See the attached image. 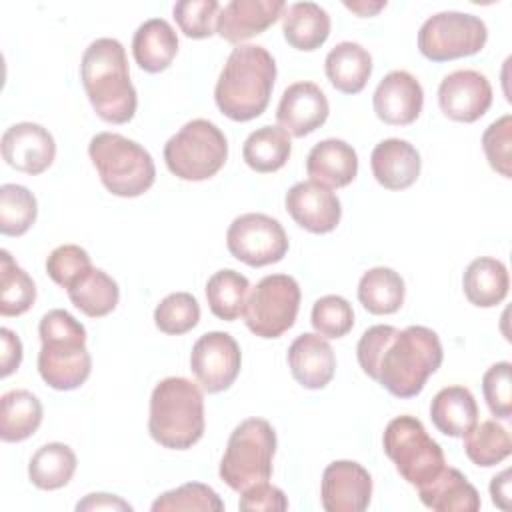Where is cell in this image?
Masks as SVG:
<instances>
[{"mask_svg": "<svg viewBox=\"0 0 512 512\" xmlns=\"http://www.w3.org/2000/svg\"><path fill=\"white\" fill-rule=\"evenodd\" d=\"M240 366V346L228 332H206L192 346L190 370L208 394L228 390L238 378Z\"/></svg>", "mask_w": 512, "mask_h": 512, "instance_id": "4fadbf2b", "label": "cell"}, {"mask_svg": "<svg viewBox=\"0 0 512 512\" xmlns=\"http://www.w3.org/2000/svg\"><path fill=\"white\" fill-rule=\"evenodd\" d=\"M348 10H352L358 16H376L382 8H386V2H344Z\"/></svg>", "mask_w": 512, "mask_h": 512, "instance_id": "f907efd6", "label": "cell"}, {"mask_svg": "<svg viewBox=\"0 0 512 512\" xmlns=\"http://www.w3.org/2000/svg\"><path fill=\"white\" fill-rule=\"evenodd\" d=\"M490 496H492V502L500 510H508L510 508V470L508 468L492 478V482H490Z\"/></svg>", "mask_w": 512, "mask_h": 512, "instance_id": "681fc988", "label": "cell"}, {"mask_svg": "<svg viewBox=\"0 0 512 512\" xmlns=\"http://www.w3.org/2000/svg\"><path fill=\"white\" fill-rule=\"evenodd\" d=\"M226 246L236 260L252 268H262L286 256L288 236L276 218L262 212H248L236 216L228 226Z\"/></svg>", "mask_w": 512, "mask_h": 512, "instance_id": "7c38bea8", "label": "cell"}, {"mask_svg": "<svg viewBox=\"0 0 512 512\" xmlns=\"http://www.w3.org/2000/svg\"><path fill=\"white\" fill-rule=\"evenodd\" d=\"M276 432L264 418H246L230 434L220 460V478L236 492L266 482L272 476Z\"/></svg>", "mask_w": 512, "mask_h": 512, "instance_id": "52a82bcc", "label": "cell"}, {"mask_svg": "<svg viewBox=\"0 0 512 512\" xmlns=\"http://www.w3.org/2000/svg\"><path fill=\"white\" fill-rule=\"evenodd\" d=\"M356 356L362 372L392 396L414 398L440 368L444 352L432 328L398 330L390 324H376L360 336Z\"/></svg>", "mask_w": 512, "mask_h": 512, "instance_id": "6da1fadb", "label": "cell"}, {"mask_svg": "<svg viewBox=\"0 0 512 512\" xmlns=\"http://www.w3.org/2000/svg\"><path fill=\"white\" fill-rule=\"evenodd\" d=\"M306 174L326 188H344L358 174L356 150L340 138H326L308 152Z\"/></svg>", "mask_w": 512, "mask_h": 512, "instance_id": "603a6c76", "label": "cell"}, {"mask_svg": "<svg viewBox=\"0 0 512 512\" xmlns=\"http://www.w3.org/2000/svg\"><path fill=\"white\" fill-rule=\"evenodd\" d=\"M330 114L326 94L314 82H294L280 98L276 108L278 126L296 138H304L320 128Z\"/></svg>", "mask_w": 512, "mask_h": 512, "instance_id": "d6986e66", "label": "cell"}, {"mask_svg": "<svg viewBox=\"0 0 512 512\" xmlns=\"http://www.w3.org/2000/svg\"><path fill=\"white\" fill-rule=\"evenodd\" d=\"M42 402L28 390H10L0 398V438L22 442L42 424Z\"/></svg>", "mask_w": 512, "mask_h": 512, "instance_id": "f546056e", "label": "cell"}, {"mask_svg": "<svg viewBox=\"0 0 512 512\" xmlns=\"http://www.w3.org/2000/svg\"><path fill=\"white\" fill-rule=\"evenodd\" d=\"M404 280L402 276L386 266L370 268L358 282V300L370 314L384 316L394 314L404 304Z\"/></svg>", "mask_w": 512, "mask_h": 512, "instance_id": "4dcf8cb0", "label": "cell"}, {"mask_svg": "<svg viewBox=\"0 0 512 512\" xmlns=\"http://www.w3.org/2000/svg\"><path fill=\"white\" fill-rule=\"evenodd\" d=\"M288 366L292 378L300 386L320 390L334 378L336 356L324 336L318 332H304L288 348Z\"/></svg>", "mask_w": 512, "mask_h": 512, "instance_id": "44dd1931", "label": "cell"}, {"mask_svg": "<svg viewBox=\"0 0 512 512\" xmlns=\"http://www.w3.org/2000/svg\"><path fill=\"white\" fill-rule=\"evenodd\" d=\"M88 156L104 188L120 198L148 192L156 180L150 152L118 132H98L88 144Z\"/></svg>", "mask_w": 512, "mask_h": 512, "instance_id": "8992f818", "label": "cell"}, {"mask_svg": "<svg viewBox=\"0 0 512 512\" xmlns=\"http://www.w3.org/2000/svg\"><path fill=\"white\" fill-rule=\"evenodd\" d=\"M238 508L248 510V512H258V510L282 512L288 508V498L280 488L268 484V480H266V482L254 484V486L246 488L244 492H240Z\"/></svg>", "mask_w": 512, "mask_h": 512, "instance_id": "bcb514c9", "label": "cell"}, {"mask_svg": "<svg viewBox=\"0 0 512 512\" xmlns=\"http://www.w3.org/2000/svg\"><path fill=\"white\" fill-rule=\"evenodd\" d=\"M284 12V0H230L220 8L216 34L230 44L242 46L252 36L266 32Z\"/></svg>", "mask_w": 512, "mask_h": 512, "instance_id": "ffe728a7", "label": "cell"}, {"mask_svg": "<svg viewBox=\"0 0 512 512\" xmlns=\"http://www.w3.org/2000/svg\"><path fill=\"white\" fill-rule=\"evenodd\" d=\"M300 286L288 274L264 276L248 294L244 322L258 338H280L288 332L298 316Z\"/></svg>", "mask_w": 512, "mask_h": 512, "instance_id": "30bf717a", "label": "cell"}, {"mask_svg": "<svg viewBox=\"0 0 512 512\" xmlns=\"http://www.w3.org/2000/svg\"><path fill=\"white\" fill-rule=\"evenodd\" d=\"M90 268L94 266L88 252L76 244H62L54 248L46 258L48 276L64 290H68Z\"/></svg>", "mask_w": 512, "mask_h": 512, "instance_id": "7bdbcfd3", "label": "cell"}, {"mask_svg": "<svg viewBox=\"0 0 512 512\" xmlns=\"http://www.w3.org/2000/svg\"><path fill=\"white\" fill-rule=\"evenodd\" d=\"M292 154L290 134L280 126H260L250 132L242 146L244 162L260 174L280 170Z\"/></svg>", "mask_w": 512, "mask_h": 512, "instance_id": "1f68e13d", "label": "cell"}, {"mask_svg": "<svg viewBox=\"0 0 512 512\" xmlns=\"http://www.w3.org/2000/svg\"><path fill=\"white\" fill-rule=\"evenodd\" d=\"M80 78L86 96L108 124H126L138 108V94L130 82L126 50L116 38H96L82 54Z\"/></svg>", "mask_w": 512, "mask_h": 512, "instance_id": "7a4b0ae2", "label": "cell"}, {"mask_svg": "<svg viewBox=\"0 0 512 512\" xmlns=\"http://www.w3.org/2000/svg\"><path fill=\"white\" fill-rule=\"evenodd\" d=\"M66 292L70 302L88 318L108 316L120 300V288L116 280L100 268H90Z\"/></svg>", "mask_w": 512, "mask_h": 512, "instance_id": "d6a6232c", "label": "cell"}, {"mask_svg": "<svg viewBox=\"0 0 512 512\" xmlns=\"http://www.w3.org/2000/svg\"><path fill=\"white\" fill-rule=\"evenodd\" d=\"M438 106L446 118L472 124L492 106V86L478 70H454L438 86Z\"/></svg>", "mask_w": 512, "mask_h": 512, "instance_id": "5bb4252c", "label": "cell"}, {"mask_svg": "<svg viewBox=\"0 0 512 512\" xmlns=\"http://www.w3.org/2000/svg\"><path fill=\"white\" fill-rule=\"evenodd\" d=\"M0 342H2V354H0V376L6 378L12 372L18 370L22 362V342L16 332L10 328H0Z\"/></svg>", "mask_w": 512, "mask_h": 512, "instance_id": "7dc6e473", "label": "cell"}, {"mask_svg": "<svg viewBox=\"0 0 512 512\" xmlns=\"http://www.w3.org/2000/svg\"><path fill=\"white\" fill-rule=\"evenodd\" d=\"M382 446L398 474L416 488L430 482L446 466L440 444L428 436L418 418L408 414L396 416L388 422Z\"/></svg>", "mask_w": 512, "mask_h": 512, "instance_id": "9c48e42d", "label": "cell"}, {"mask_svg": "<svg viewBox=\"0 0 512 512\" xmlns=\"http://www.w3.org/2000/svg\"><path fill=\"white\" fill-rule=\"evenodd\" d=\"M488 40L482 18L468 12H438L418 32V50L432 62H448L478 54Z\"/></svg>", "mask_w": 512, "mask_h": 512, "instance_id": "8fae6325", "label": "cell"}, {"mask_svg": "<svg viewBox=\"0 0 512 512\" xmlns=\"http://www.w3.org/2000/svg\"><path fill=\"white\" fill-rule=\"evenodd\" d=\"M430 420L438 432L462 438L478 422V404L466 386L442 388L430 404Z\"/></svg>", "mask_w": 512, "mask_h": 512, "instance_id": "83f0119b", "label": "cell"}, {"mask_svg": "<svg viewBox=\"0 0 512 512\" xmlns=\"http://www.w3.org/2000/svg\"><path fill=\"white\" fill-rule=\"evenodd\" d=\"M372 498V476L354 460H336L322 472L320 500L326 512H362Z\"/></svg>", "mask_w": 512, "mask_h": 512, "instance_id": "9a60e30c", "label": "cell"}, {"mask_svg": "<svg viewBox=\"0 0 512 512\" xmlns=\"http://www.w3.org/2000/svg\"><path fill=\"white\" fill-rule=\"evenodd\" d=\"M132 54L144 72H164L178 54V36L164 18H150L136 28Z\"/></svg>", "mask_w": 512, "mask_h": 512, "instance_id": "d4e9b609", "label": "cell"}, {"mask_svg": "<svg viewBox=\"0 0 512 512\" xmlns=\"http://www.w3.org/2000/svg\"><path fill=\"white\" fill-rule=\"evenodd\" d=\"M0 148L2 158L10 168L30 176L48 170L56 158L54 136L36 122H18L6 128Z\"/></svg>", "mask_w": 512, "mask_h": 512, "instance_id": "2e32d148", "label": "cell"}, {"mask_svg": "<svg viewBox=\"0 0 512 512\" xmlns=\"http://www.w3.org/2000/svg\"><path fill=\"white\" fill-rule=\"evenodd\" d=\"M200 322V304L190 292H172L154 310V324L160 332L180 336Z\"/></svg>", "mask_w": 512, "mask_h": 512, "instance_id": "f35d334b", "label": "cell"}, {"mask_svg": "<svg viewBox=\"0 0 512 512\" xmlns=\"http://www.w3.org/2000/svg\"><path fill=\"white\" fill-rule=\"evenodd\" d=\"M482 148L492 170L512 178V116L504 114L494 120L482 134Z\"/></svg>", "mask_w": 512, "mask_h": 512, "instance_id": "ee69618b", "label": "cell"}, {"mask_svg": "<svg viewBox=\"0 0 512 512\" xmlns=\"http://www.w3.org/2000/svg\"><path fill=\"white\" fill-rule=\"evenodd\" d=\"M370 168L376 182L386 190H406L418 180L422 160L410 142L386 138L374 146Z\"/></svg>", "mask_w": 512, "mask_h": 512, "instance_id": "7402d4cb", "label": "cell"}, {"mask_svg": "<svg viewBox=\"0 0 512 512\" xmlns=\"http://www.w3.org/2000/svg\"><path fill=\"white\" fill-rule=\"evenodd\" d=\"M36 300V286L30 274L16 264L8 250L0 252V314L22 316Z\"/></svg>", "mask_w": 512, "mask_h": 512, "instance_id": "8d00e7d4", "label": "cell"}, {"mask_svg": "<svg viewBox=\"0 0 512 512\" xmlns=\"http://www.w3.org/2000/svg\"><path fill=\"white\" fill-rule=\"evenodd\" d=\"M250 294V282L244 274L224 268L214 272L206 282V300L210 312L226 322H234L244 314Z\"/></svg>", "mask_w": 512, "mask_h": 512, "instance_id": "e575fe53", "label": "cell"}, {"mask_svg": "<svg viewBox=\"0 0 512 512\" xmlns=\"http://www.w3.org/2000/svg\"><path fill=\"white\" fill-rule=\"evenodd\" d=\"M274 80L276 62L264 46H236L218 76L216 106L234 122L254 120L268 108Z\"/></svg>", "mask_w": 512, "mask_h": 512, "instance_id": "3957f363", "label": "cell"}, {"mask_svg": "<svg viewBox=\"0 0 512 512\" xmlns=\"http://www.w3.org/2000/svg\"><path fill=\"white\" fill-rule=\"evenodd\" d=\"M376 116L390 126L412 124L424 106L422 84L406 70L388 72L372 96Z\"/></svg>", "mask_w": 512, "mask_h": 512, "instance_id": "ac0fdd59", "label": "cell"}, {"mask_svg": "<svg viewBox=\"0 0 512 512\" xmlns=\"http://www.w3.org/2000/svg\"><path fill=\"white\" fill-rule=\"evenodd\" d=\"M310 322L320 336L342 338L354 326V310L346 298L328 294L314 302Z\"/></svg>", "mask_w": 512, "mask_h": 512, "instance_id": "60d3db41", "label": "cell"}, {"mask_svg": "<svg viewBox=\"0 0 512 512\" xmlns=\"http://www.w3.org/2000/svg\"><path fill=\"white\" fill-rule=\"evenodd\" d=\"M464 452L476 466L492 468L504 462L512 452V440L496 420L476 422L464 436Z\"/></svg>", "mask_w": 512, "mask_h": 512, "instance_id": "d590c367", "label": "cell"}, {"mask_svg": "<svg viewBox=\"0 0 512 512\" xmlns=\"http://www.w3.org/2000/svg\"><path fill=\"white\" fill-rule=\"evenodd\" d=\"M282 32L292 48L300 52H314L330 36V16L316 2H296L286 6Z\"/></svg>", "mask_w": 512, "mask_h": 512, "instance_id": "f1b7e54d", "label": "cell"}, {"mask_svg": "<svg viewBox=\"0 0 512 512\" xmlns=\"http://www.w3.org/2000/svg\"><path fill=\"white\" fill-rule=\"evenodd\" d=\"M76 454L68 444L48 442L28 462V478L40 490L64 488L76 472Z\"/></svg>", "mask_w": 512, "mask_h": 512, "instance_id": "836d02e7", "label": "cell"}, {"mask_svg": "<svg viewBox=\"0 0 512 512\" xmlns=\"http://www.w3.org/2000/svg\"><path fill=\"white\" fill-rule=\"evenodd\" d=\"M38 216L36 196L20 184L0 186V232L4 236L26 234Z\"/></svg>", "mask_w": 512, "mask_h": 512, "instance_id": "74e56055", "label": "cell"}, {"mask_svg": "<svg viewBox=\"0 0 512 512\" xmlns=\"http://www.w3.org/2000/svg\"><path fill=\"white\" fill-rule=\"evenodd\" d=\"M76 510H132V506L122 500L120 496L114 494H106V492H96V494H88L84 500H80L76 504Z\"/></svg>", "mask_w": 512, "mask_h": 512, "instance_id": "c3c4849f", "label": "cell"}, {"mask_svg": "<svg viewBox=\"0 0 512 512\" xmlns=\"http://www.w3.org/2000/svg\"><path fill=\"white\" fill-rule=\"evenodd\" d=\"M326 78L342 94H358L364 90L372 74V56L358 42L336 44L324 60Z\"/></svg>", "mask_w": 512, "mask_h": 512, "instance_id": "484cf974", "label": "cell"}, {"mask_svg": "<svg viewBox=\"0 0 512 512\" xmlns=\"http://www.w3.org/2000/svg\"><path fill=\"white\" fill-rule=\"evenodd\" d=\"M418 496L426 508L436 512H478L482 506L478 490L460 470L450 466L418 486Z\"/></svg>", "mask_w": 512, "mask_h": 512, "instance_id": "cb8c5ba5", "label": "cell"}, {"mask_svg": "<svg viewBox=\"0 0 512 512\" xmlns=\"http://www.w3.org/2000/svg\"><path fill=\"white\" fill-rule=\"evenodd\" d=\"M204 396L198 384L182 376L160 380L150 396L148 432L170 450H188L204 434Z\"/></svg>", "mask_w": 512, "mask_h": 512, "instance_id": "5b68a950", "label": "cell"}, {"mask_svg": "<svg viewBox=\"0 0 512 512\" xmlns=\"http://www.w3.org/2000/svg\"><path fill=\"white\" fill-rule=\"evenodd\" d=\"M228 158V140L210 120L194 118L186 122L164 144L168 170L186 182H202L216 176Z\"/></svg>", "mask_w": 512, "mask_h": 512, "instance_id": "ba28073f", "label": "cell"}, {"mask_svg": "<svg viewBox=\"0 0 512 512\" xmlns=\"http://www.w3.org/2000/svg\"><path fill=\"white\" fill-rule=\"evenodd\" d=\"M178 512V510H202L222 512L224 502L214 488L202 482H186L174 490L160 494L152 502V512Z\"/></svg>", "mask_w": 512, "mask_h": 512, "instance_id": "ab89813d", "label": "cell"}, {"mask_svg": "<svg viewBox=\"0 0 512 512\" xmlns=\"http://www.w3.org/2000/svg\"><path fill=\"white\" fill-rule=\"evenodd\" d=\"M172 14L186 38L202 40L216 32L220 4L216 0H182L174 4Z\"/></svg>", "mask_w": 512, "mask_h": 512, "instance_id": "b9f144b4", "label": "cell"}, {"mask_svg": "<svg viewBox=\"0 0 512 512\" xmlns=\"http://www.w3.org/2000/svg\"><path fill=\"white\" fill-rule=\"evenodd\" d=\"M284 206L292 220L312 234L332 232L342 218L338 196L312 180L294 184L284 196Z\"/></svg>", "mask_w": 512, "mask_h": 512, "instance_id": "e0dca14e", "label": "cell"}, {"mask_svg": "<svg viewBox=\"0 0 512 512\" xmlns=\"http://www.w3.org/2000/svg\"><path fill=\"white\" fill-rule=\"evenodd\" d=\"M482 392L488 410L496 418H510L512 414V364L496 362L482 376Z\"/></svg>", "mask_w": 512, "mask_h": 512, "instance_id": "f6af8a7d", "label": "cell"}, {"mask_svg": "<svg viewBox=\"0 0 512 512\" xmlns=\"http://www.w3.org/2000/svg\"><path fill=\"white\" fill-rule=\"evenodd\" d=\"M42 348L38 372L54 390H76L92 372V356L86 348V328L62 308L48 310L38 324Z\"/></svg>", "mask_w": 512, "mask_h": 512, "instance_id": "277c9868", "label": "cell"}, {"mask_svg": "<svg viewBox=\"0 0 512 512\" xmlns=\"http://www.w3.org/2000/svg\"><path fill=\"white\" fill-rule=\"evenodd\" d=\"M464 296L478 308H494L508 296L510 276L504 262L480 256L468 264L462 276Z\"/></svg>", "mask_w": 512, "mask_h": 512, "instance_id": "4316f807", "label": "cell"}]
</instances>
